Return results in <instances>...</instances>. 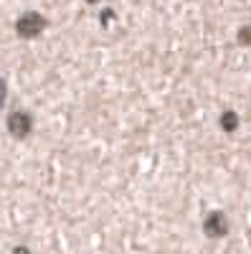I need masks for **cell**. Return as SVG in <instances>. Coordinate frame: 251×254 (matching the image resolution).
<instances>
[{
    "mask_svg": "<svg viewBox=\"0 0 251 254\" xmlns=\"http://www.w3.org/2000/svg\"><path fill=\"white\" fill-rule=\"evenodd\" d=\"M203 229H205L208 237L218 239V237H226L228 221H226V216L221 214V211H211V214H208V219H205V224H203Z\"/></svg>",
    "mask_w": 251,
    "mask_h": 254,
    "instance_id": "obj_1",
    "label": "cell"
},
{
    "mask_svg": "<svg viewBox=\"0 0 251 254\" xmlns=\"http://www.w3.org/2000/svg\"><path fill=\"white\" fill-rule=\"evenodd\" d=\"M18 28H20V33H23V36H33V33H38L41 28H44V18H41L38 13H28V15L20 18Z\"/></svg>",
    "mask_w": 251,
    "mask_h": 254,
    "instance_id": "obj_2",
    "label": "cell"
},
{
    "mask_svg": "<svg viewBox=\"0 0 251 254\" xmlns=\"http://www.w3.org/2000/svg\"><path fill=\"white\" fill-rule=\"evenodd\" d=\"M28 130H31V117L23 115V112H15V115L10 117V132H15V135H26Z\"/></svg>",
    "mask_w": 251,
    "mask_h": 254,
    "instance_id": "obj_3",
    "label": "cell"
},
{
    "mask_svg": "<svg viewBox=\"0 0 251 254\" xmlns=\"http://www.w3.org/2000/svg\"><path fill=\"white\" fill-rule=\"evenodd\" d=\"M221 122H223V130H226V132L236 130V125H239V120H236V115H234V112H226Z\"/></svg>",
    "mask_w": 251,
    "mask_h": 254,
    "instance_id": "obj_4",
    "label": "cell"
}]
</instances>
